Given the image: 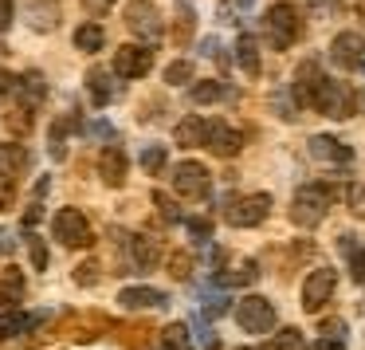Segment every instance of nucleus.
Instances as JSON below:
<instances>
[{"mask_svg":"<svg viewBox=\"0 0 365 350\" xmlns=\"http://www.w3.org/2000/svg\"><path fill=\"white\" fill-rule=\"evenodd\" d=\"M334 205V189L330 185H302L299 193H294L291 201V221L299 224V229H318V224L326 221V213H330Z\"/></svg>","mask_w":365,"mask_h":350,"instance_id":"obj_1","label":"nucleus"},{"mask_svg":"<svg viewBox=\"0 0 365 350\" xmlns=\"http://www.w3.org/2000/svg\"><path fill=\"white\" fill-rule=\"evenodd\" d=\"M263 36H267V44L275 51H287L294 40L302 36V20H299V9L294 4H271L267 12H263Z\"/></svg>","mask_w":365,"mask_h":350,"instance_id":"obj_2","label":"nucleus"},{"mask_svg":"<svg viewBox=\"0 0 365 350\" xmlns=\"http://www.w3.org/2000/svg\"><path fill=\"white\" fill-rule=\"evenodd\" d=\"M357 106H361V95H357L349 83L322 79L318 99H314V111H318V114H326V119H354Z\"/></svg>","mask_w":365,"mask_h":350,"instance_id":"obj_3","label":"nucleus"},{"mask_svg":"<svg viewBox=\"0 0 365 350\" xmlns=\"http://www.w3.org/2000/svg\"><path fill=\"white\" fill-rule=\"evenodd\" d=\"M232 315H236V323H240V331H247V334H267L271 326H275V303L271 299H263V295H244V299L232 307Z\"/></svg>","mask_w":365,"mask_h":350,"instance_id":"obj_4","label":"nucleus"},{"mask_svg":"<svg viewBox=\"0 0 365 350\" xmlns=\"http://www.w3.org/2000/svg\"><path fill=\"white\" fill-rule=\"evenodd\" d=\"M122 20H126V28L138 36V40H145V44H158L161 32H165L161 12H158L153 0H130L126 9H122Z\"/></svg>","mask_w":365,"mask_h":350,"instance_id":"obj_5","label":"nucleus"},{"mask_svg":"<svg viewBox=\"0 0 365 350\" xmlns=\"http://www.w3.org/2000/svg\"><path fill=\"white\" fill-rule=\"evenodd\" d=\"M51 232L63 248H91L95 244V229L83 216V209H59L56 221H51Z\"/></svg>","mask_w":365,"mask_h":350,"instance_id":"obj_6","label":"nucleus"},{"mask_svg":"<svg viewBox=\"0 0 365 350\" xmlns=\"http://www.w3.org/2000/svg\"><path fill=\"white\" fill-rule=\"evenodd\" d=\"M271 213V193H247V197H232L228 209H224V221L232 229H255L263 224Z\"/></svg>","mask_w":365,"mask_h":350,"instance_id":"obj_7","label":"nucleus"},{"mask_svg":"<svg viewBox=\"0 0 365 350\" xmlns=\"http://www.w3.org/2000/svg\"><path fill=\"white\" fill-rule=\"evenodd\" d=\"M208 189H212V181H208V169L200 166V161H181V166L173 169V193L185 201H205Z\"/></svg>","mask_w":365,"mask_h":350,"instance_id":"obj_8","label":"nucleus"},{"mask_svg":"<svg viewBox=\"0 0 365 350\" xmlns=\"http://www.w3.org/2000/svg\"><path fill=\"white\" fill-rule=\"evenodd\" d=\"M153 67V51L142 48V44H122L118 51H114V67L110 71L118 75V79H145Z\"/></svg>","mask_w":365,"mask_h":350,"instance_id":"obj_9","label":"nucleus"},{"mask_svg":"<svg viewBox=\"0 0 365 350\" xmlns=\"http://www.w3.org/2000/svg\"><path fill=\"white\" fill-rule=\"evenodd\" d=\"M334 287H338V271L334 268H314L302 279V311H322V303H330Z\"/></svg>","mask_w":365,"mask_h":350,"instance_id":"obj_10","label":"nucleus"},{"mask_svg":"<svg viewBox=\"0 0 365 350\" xmlns=\"http://www.w3.org/2000/svg\"><path fill=\"white\" fill-rule=\"evenodd\" d=\"M330 59L334 67H341V71H361L365 64V36L361 32H341L330 40Z\"/></svg>","mask_w":365,"mask_h":350,"instance_id":"obj_11","label":"nucleus"},{"mask_svg":"<svg viewBox=\"0 0 365 350\" xmlns=\"http://www.w3.org/2000/svg\"><path fill=\"white\" fill-rule=\"evenodd\" d=\"M322 67L314 64V59H302V67L294 71V103L302 106V111H314V99H318V87H322Z\"/></svg>","mask_w":365,"mask_h":350,"instance_id":"obj_12","label":"nucleus"},{"mask_svg":"<svg viewBox=\"0 0 365 350\" xmlns=\"http://www.w3.org/2000/svg\"><path fill=\"white\" fill-rule=\"evenodd\" d=\"M126 174H130L126 150H122V146H106V150L98 154V177H103L110 189H122V185H126Z\"/></svg>","mask_w":365,"mask_h":350,"instance_id":"obj_13","label":"nucleus"},{"mask_svg":"<svg viewBox=\"0 0 365 350\" xmlns=\"http://www.w3.org/2000/svg\"><path fill=\"white\" fill-rule=\"evenodd\" d=\"M205 146L216 154V158H236L240 154V146H244V134L240 130H232L228 122H208V138H205Z\"/></svg>","mask_w":365,"mask_h":350,"instance_id":"obj_14","label":"nucleus"},{"mask_svg":"<svg viewBox=\"0 0 365 350\" xmlns=\"http://www.w3.org/2000/svg\"><path fill=\"white\" fill-rule=\"evenodd\" d=\"M310 158L326 161V166H349V161H354V150H349L346 142H338V138H330V134H314L310 138Z\"/></svg>","mask_w":365,"mask_h":350,"instance_id":"obj_15","label":"nucleus"},{"mask_svg":"<svg viewBox=\"0 0 365 350\" xmlns=\"http://www.w3.org/2000/svg\"><path fill=\"white\" fill-rule=\"evenodd\" d=\"M118 303L126 311H153V307H165L169 303V295L165 291H158V287H122V295H118Z\"/></svg>","mask_w":365,"mask_h":350,"instance_id":"obj_16","label":"nucleus"},{"mask_svg":"<svg viewBox=\"0 0 365 350\" xmlns=\"http://www.w3.org/2000/svg\"><path fill=\"white\" fill-rule=\"evenodd\" d=\"M87 91H91V103H95V106L114 103V95H118L114 71H106V67H91V71H87Z\"/></svg>","mask_w":365,"mask_h":350,"instance_id":"obj_17","label":"nucleus"},{"mask_svg":"<svg viewBox=\"0 0 365 350\" xmlns=\"http://www.w3.org/2000/svg\"><path fill=\"white\" fill-rule=\"evenodd\" d=\"M16 95H20V106H28V111H36V106L43 103V95H48V79H43L40 71H28L16 79Z\"/></svg>","mask_w":365,"mask_h":350,"instance_id":"obj_18","label":"nucleus"},{"mask_svg":"<svg viewBox=\"0 0 365 350\" xmlns=\"http://www.w3.org/2000/svg\"><path fill=\"white\" fill-rule=\"evenodd\" d=\"M126 248H130V256H134V268H142V271L158 268L161 248H158L153 236H126Z\"/></svg>","mask_w":365,"mask_h":350,"instance_id":"obj_19","label":"nucleus"},{"mask_svg":"<svg viewBox=\"0 0 365 350\" xmlns=\"http://www.w3.org/2000/svg\"><path fill=\"white\" fill-rule=\"evenodd\" d=\"M173 138H177V146H205V138H208V119H200V114H189V119H181L177 122V130H173Z\"/></svg>","mask_w":365,"mask_h":350,"instance_id":"obj_20","label":"nucleus"},{"mask_svg":"<svg viewBox=\"0 0 365 350\" xmlns=\"http://www.w3.org/2000/svg\"><path fill=\"white\" fill-rule=\"evenodd\" d=\"M236 67H240L244 75H252V79L259 75V40H255V36L244 32V36L236 40Z\"/></svg>","mask_w":365,"mask_h":350,"instance_id":"obj_21","label":"nucleus"},{"mask_svg":"<svg viewBox=\"0 0 365 350\" xmlns=\"http://www.w3.org/2000/svg\"><path fill=\"white\" fill-rule=\"evenodd\" d=\"M338 248H341V256L349 260V276H354L357 284H365V248L357 244V236H354V232H346V236L338 240Z\"/></svg>","mask_w":365,"mask_h":350,"instance_id":"obj_22","label":"nucleus"},{"mask_svg":"<svg viewBox=\"0 0 365 350\" xmlns=\"http://www.w3.org/2000/svg\"><path fill=\"white\" fill-rule=\"evenodd\" d=\"M20 299H24V276H20V268H4V276H0V307H16Z\"/></svg>","mask_w":365,"mask_h":350,"instance_id":"obj_23","label":"nucleus"},{"mask_svg":"<svg viewBox=\"0 0 365 350\" xmlns=\"http://www.w3.org/2000/svg\"><path fill=\"white\" fill-rule=\"evenodd\" d=\"M192 32H197V12H192L189 0H181V4L173 9V40L177 44H189Z\"/></svg>","mask_w":365,"mask_h":350,"instance_id":"obj_24","label":"nucleus"},{"mask_svg":"<svg viewBox=\"0 0 365 350\" xmlns=\"http://www.w3.org/2000/svg\"><path fill=\"white\" fill-rule=\"evenodd\" d=\"M224 95H228V87H224L220 79H200V83H192V87H189V99L197 106H212V103H220Z\"/></svg>","mask_w":365,"mask_h":350,"instance_id":"obj_25","label":"nucleus"},{"mask_svg":"<svg viewBox=\"0 0 365 350\" xmlns=\"http://www.w3.org/2000/svg\"><path fill=\"white\" fill-rule=\"evenodd\" d=\"M255 279H259V268H255V260H244L240 268L220 271V276H216V284H220V287H252Z\"/></svg>","mask_w":365,"mask_h":350,"instance_id":"obj_26","label":"nucleus"},{"mask_svg":"<svg viewBox=\"0 0 365 350\" xmlns=\"http://www.w3.org/2000/svg\"><path fill=\"white\" fill-rule=\"evenodd\" d=\"M103 44H106L103 24L87 20V24H79V28H75V48H79V51H103Z\"/></svg>","mask_w":365,"mask_h":350,"instance_id":"obj_27","label":"nucleus"},{"mask_svg":"<svg viewBox=\"0 0 365 350\" xmlns=\"http://www.w3.org/2000/svg\"><path fill=\"white\" fill-rule=\"evenodd\" d=\"M56 16H59V9L51 4V0H48V4H43V0H36V4H32V28H36V32H51V28L59 24Z\"/></svg>","mask_w":365,"mask_h":350,"instance_id":"obj_28","label":"nucleus"},{"mask_svg":"<svg viewBox=\"0 0 365 350\" xmlns=\"http://www.w3.org/2000/svg\"><path fill=\"white\" fill-rule=\"evenodd\" d=\"M263 350H307V339L294 326H283L279 334H271V346H263Z\"/></svg>","mask_w":365,"mask_h":350,"instance_id":"obj_29","label":"nucleus"},{"mask_svg":"<svg viewBox=\"0 0 365 350\" xmlns=\"http://www.w3.org/2000/svg\"><path fill=\"white\" fill-rule=\"evenodd\" d=\"M161 350H192L189 331H185L181 323H169L165 331H161Z\"/></svg>","mask_w":365,"mask_h":350,"instance_id":"obj_30","label":"nucleus"},{"mask_svg":"<svg viewBox=\"0 0 365 350\" xmlns=\"http://www.w3.org/2000/svg\"><path fill=\"white\" fill-rule=\"evenodd\" d=\"M165 161H169V150H165V146H145V150H142V169H145V174L158 177L161 169H165Z\"/></svg>","mask_w":365,"mask_h":350,"instance_id":"obj_31","label":"nucleus"},{"mask_svg":"<svg viewBox=\"0 0 365 350\" xmlns=\"http://www.w3.org/2000/svg\"><path fill=\"white\" fill-rule=\"evenodd\" d=\"M4 122H9V130H12L16 138H24L28 130H32V111H28V106H16V111L4 114Z\"/></svg>","mask_w":365,"mask_h":350,"instance_id":"obj_32","label":"nucleus"},{"mask_svg":"<svg viewBox=\"0 0 365 350\" xmlns=\"http://www.w3.org/2000/svg\"><path fill=\"white\" fill-rule=\"evenodd\" d=\"M165 83H169V87L192 83V64H189V59H173V64L165 67Z\"/></svg>","mask_w":365,"mask_h":350,"instance_id":"obj_33","label":"nucleus"},{"mask_svg":"<svg viewBox=\"0 0 365 350\" xmlns=\"http://www.w3.org/2000/svg\"><path fill=\"white\" fill-rule=\"evenodd\" d=\"M185 229H189V236L197 240V244H208V240H212V221H205V216H189Z\"/></svg>","mask_w":365,"mask_h":350,"instance_id":"obj_34","label":"nucleus"},{"mask_svg":"<svg viewBox=\"0 0 365 350\" xmlns=\"http://www.w3.org/2000/svg\"><path fill=\"white\" fill-rule=\"evenodd\" d=\"M12 201H16V174L0 169V209H12Z\"/></svg>","mask_w":365,"mask_h":350,"instance_id":"obj_35","label":"nucleus"},{"mask_svg":"<svg viewBox=\"0 0 365 350\" xmlns=\"http://www.w3.org/2000/svg\"><path fill=\"white\" fill-rule=\"evenodd\" d=\"M200 299H205V303H200V311H205L208 319H216V315H224V311H228V295H220V291H212V295L205 291Z\"/></svg>","mask_w":365,"mask_h":350,"instance_id":"obj_36","label":"nucleus"},{"mask_svg":"<svg viewBox=\"0 0 365 350\" xmlns=\"http://www.w3.org/2000/svg\"><path fill=\"white\" fill-rule=\"evenodd\" d=\"M169 276H173V279H181V284H185V279L192 276V260H189V256H185V252L169 256Z\"/></svg>","mask_w":365,"mask_h":350,"instance_id":"obj_37","label":"nucleus"},{"mask_svg":"<svg viewBox=\"0 0 365 350\" xmlns=\"http://www.w3.org/2000/svg\"><path fill=\"white\" fill-rule=\"evenodd\" d=\"M28 252H32V268H36V271L48 268V248H43L40 236H28Z\"/></svg>","mask_w":365,"mask_h":350,"instance_id":"obj_38","label":"nucleus"},{"mask_svg":"<svg viewBox=\"0 0 365 350\" xmlns=\"http://www.w3.org/2000/svg\"><path fill=\"white\" fill-rule=\"evenodd\" d=\"M75 284H83V287H95V284H98V264H95V260L79 264V268H75Z\"/></svg>","mask_w":365,"mask_h":350,"instance_id":"obj_39","label":"nucleus"},{"mask_svg":"<svg viewBox=\"0 0 365 350\" xmlns=\"http://www.w3.org/2000/svg\"><path fill=\"white\" fill-rule=\"evenodd\" d=\"M153 205L161 209V216H165V221H181V213H177V205L169 201V193H153Z\"/></svg>","mask_w":365,"mask_h":350,"instance_id":"obj_40","label":"nucleus"},{"mask_svg":"<svg viewBox=\"0 0 365 350\" xmlns=\"http://www.w3.org/2000/svg\"><path fill=\"white\" fill-rule=\"evenodd\" d=\"M307 4H310V12H314V16H334V12H338L341 9V0H307Z\"/></svg>","mask_w":365,"mask_h":350,"instance_id":"obj_41","label":"nucleus"},{"mask_svg":"<svg viewBox=\"0 0 365 350\" xmlns=\"http://www.w3.org/2000/svg\"><path fill=\"white\" fill-rule=\"evenodd\" d=\"M349 209L357 216H365V185H349Z\"/></svg>","mask_w":365,"mask_h":350,"instance_id":"obj_42","label":"nucleus"},{"mask_svg":"<svg viewBox=\"0 0 365 350\" xmlns=\"http://www.w3.org/2000/svg\"><path fill=\"white\" fill-rule=\"evenodd\" d=\"M9 95H16V75L12 71H4V67H0V103H4V99Z\"/></svg>","mask_w":365,"mask_h":350,"instance_id":"obj_43","label":"nucleus"},{"mask_svg":"<svg viewBox=\"0 0 365 350\" xmlns=\"http://www.w3.org/2000/svg\"><path fill=\"white\" fill-rule=\"evenodd\" d=\"M83 9H87L91 16H106V12L114 9V0H83Z\"/></svg>","mask_w":365,"mask_h":350,"instance_id":"obj_44","label":"nucleus"},{"mask_svg":"<svg viewBox=\"0 0 365 350\" xmlns=\"http://www.w3.org/2000/svg\"><path fill=\"white\" fill-rule=\"evenodd\" d=\"M40 216H43V205H40V201H32V205H28V213H24V229L40 224Z\"/></svg>","mask_w":365,"mask_h":350,"instance_id":"obj_45","label":"nucleus"},{"mask_svg":"<svg viewBox=\"0 0 365 350\" xmlns=\"http://www.w3.org/2000/svg\"><path fill=\"white\" fill-rule=\"evenodd\" d=\"M12 0H0V32H4V28H12Z\"/></svg>","mask_w":365,"mask_h":350,"instance_id":"obj_46","label":"nucleus"},{"mask_svg":"<svg viewBox=\"0 0 365 350\" xmlns=\"http://www.w3.org/2000/svg\"><path fill=\"white\" fill-rule=\"evenodd\" d=\"M12 248H16V236L9 229H0V256H12Z\"/></svg>","mask_w":365,"mask_h":350,"instance_id":"obj_47","label":"nucleus"},{"mask_svg":"<svg viewBox=\"0 0 365 350\" xmlns=\"http://www.w3.org/2000/svg\"><path fill=\"white\" fill-rule=\"evenodd\" d=\"M314 350H346V342H341L338 334H334V339L326 334V339H318V346H314Z\"/></svg>","mask_w":365,"mask_h":350,"instance_id":"obj_48","label":"nucleus"},{"mask_svg":"<svg viewBox=\"0 0 365 350\" xmlns=\"http://www.w3.org/2000/svg\"><path fill=\"white\" fill-rule=\"evenodd\" d=\"M216 48H220V44H216V36H208V40H200V51H205V56H216Z\"/></svg>","mask_w":365,"mask_h":350,"instance_id":"obj_49","label":"nucleus"},{"mask_svg":"<svg viewBox=\"0 0 365 350\" xmlns=\"http://www.w3.org/2000/svg\"><path fill=\"white\" fill-rule=\"evenodd\" d=\"M91 134H98V138H110V126H106V122H98V126H91Z\"/></svg>","mask_w":365,"mask_h":350,"instance_id":"obj_50","label":"nucleus"},{"mask_svg":"<svg viewBox=\"0 0 365 350\" xmlns=\"http://www.w3.org/2000/svg\"><path fill=\"white\" fill-rule=\"evenodd\" d=\"M224 4H228V9H247L252 0H224Z\"/></svg>","mask_w":365,"mask_h":350,"instance_id":"obj_51","label":"nucleus"},{"mask_svg":"<svg viewBox=\"0 0 365 350\" xmlns=\"http://www.w3.org/2000/svg\"><path fill=\"white\" fill-rule=\"evenodd\" d=\"M357 12H361V20H365V0H357Z\"/></svg>","mask_w":365,"mask_h":350,"instance_id":"obj_52","label":"nucleus"},{"mask_svg":"<svg viewBox=\"0 0 365 350\" xmlns=\"http://www.w3.org/2000/svg\"><path fill=\"white\" fill-rule=\"evenodd\" d=\"M244 350H247V346H244ZM259 350H263V346H259Z\"/></svg>","mask_w":365,"mask_h":350,"instance_id":"obj_53","label":"nucleus"}]
</instances>
